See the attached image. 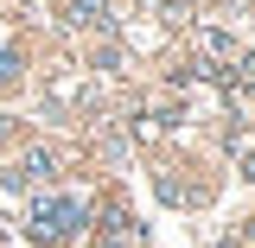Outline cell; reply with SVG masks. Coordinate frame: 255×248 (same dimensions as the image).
<instances>
[{"label": "cell", "instance_id": "1", "mask_svg": "<svg viewBox=\"0 0 255 248\" xmlns=\"http://www.w3.org/2000/svg\"><path fill=\"white\" fill-rule=\"evenodd\" d=\"M26 229L38 236V242H70V236L90 229V204H83V197H45V204L32 210Z\"/></svg>", "mask_w": 255, "mask_h": 248}, {"label": "cell", "instance_id": "4", "mask_svg": "<svg viewBox=\"0 0 255 248\" xmlns=\"http://www.w3.org/2000/svg\"><path fill=\"white\" fill-rule=\"evenodd\" d=\"M13 70H19V58H13V45H0V83H6Z\"/></svg>", "mask_w": 255, "mask_h": 248}, {"label": "cell", "instance_id": "3", "mask_svg": "<svg viewBox=\"0 0 255 248\" xmlns=\"http://www.w3.org/2000/svg\"><path fill=\"white\" fill-rule=\"evenodd\" d=\"M64 13H70V26H102V13H109V0H70Z\"/></svg>", "mask_w": 255, "mask_h": 248}, {"label": "cell", "instance_id": "2", "mask_svg": "<svg viewBox=\"0 0 255 248\" xmlns=\"http://www.w3.org/2000/svg\"><path fill=\"white\" fill-rule=\"evenodd\" d=\"M19 172H26L32 185H51V178H58V153H51V147H32V153L19 159Z\"/></svg>", "mask_w": 255, "mask_h": 248}, {"label": "cell", "instance_id": "5", "mask_svg": "<svg viewBox=\"0 0 255 248\" xmlns=\"http://www.w3.org/2000/svg\"><path fill=\"white\" fill-rule=\"evenodd\" d=\"M243 172H249V178H255V153H249V159H243Z\"/></svg>", "mask_w": 255, "mask_h": 248}]
</instances>
